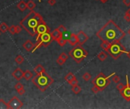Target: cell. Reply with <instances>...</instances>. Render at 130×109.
Here are the masks:
<instances>
[{
  "label": "cell",
  "instance_id": "obj_18",
  "mask_svg": "<svg viewBox=\"0 0 130 109\" xmlns=\"http://www.w3.org/2000/svg\"><path fill=\"white\" fill-rule=\"evenodd\" d=\"M51 34H52V36H53V40H57L58 39H59V37H61L62 36V34H60V32L58 30V29H55L52 33H51Z\"/></svg>",
  "mask_w": 130,
  "mask_h": 109
},
{
  "label": "cell",
  "instance_id": "obj_27",
  "mask_svg": "<svg viewBox=\"0 0 130 109\" xmlns=\"http://www.w3.org/2000/svg\"><path fill=\"white\" fill-rule=\"evenodd\" d=\"M103 89L100 88L99 86H96V85H94V86H93V87L91 88L92 92H93V93H94V94L98 93L99 92H101V91H103Z\"/></svg>",
  "mask_w": 130,
  "mask_h": 109
},
{
  "label": "cell",
  "instance_id": "obj_32",
  "mask_svg": "<svg viewBox=\"0 0 130 109\" xmlns=\"http://www.w3.org/2000/svg\"><path fill=\"white\" fill-rule=\"evenodd\" d=\"M57 29H58V30H59V32H60V34H63V33H65L66 32L67 30H66V27L64 26V25H59V27H57Z\"/></svg>",
  "mask_w": 130,
  "mask_h": 109
},
{
  "label": "cell",
  "instance_id": "obj_22",
  "mask_svg": "<svg viewBox=\"0 0 130 109\" xmlns=\"http://www.w3.org/2000/svg\"><path fill=\"white\" fill-rule=\"evenodd\" d=\"M75 77H75L73 73L69 72V73H68V74L66 75V77H65V80H66V81L67 83H69L71 80H73L74 78H75Z\"/></svg>",
  "mask_w": 130,
  "mask_h": 109
},
{
  "label": "cell",
  "instance_id": "obj_20",
  "mask_svg": "<svg viewBox=\"0 0 130 109\" xmlns=\"http://www.w3.org/2000/svg\"><path fill=\"white\" fill-rule=\"evenodd\" d=\"M9 25L5 22H2L0 24V32L1 33H5L7 31H9Z\"/></svg>",
  "mask_w": 130,
  "mask_h": 109
},
{
  "label": "cell",
  "instance_id": "obj_1",
  "mask_svg": "<svg viewBox=\"0 0 130 109\" xmlns=\"http://www.w3.org/2000/svg\"><path fill=\"white\" fill-rule=\"evenodd\" d=\"M125 35V32L113 20H110L96 34V36L100 40L110 43L116 41H120L123 39Z\"/></svg>",
  "mask_w": 130,
  "mask_h": 109
},
{
  "label": "cell",
  "instance_id": "obj_25",
  "mask_svg": "<svg viewBox=\"0 0 130 109\" xmlns=\"http://www.w3.org/2000/svg\"><path fill=\"white\" fill-rule=\"evenodd\" d=\"M14 61H15V62L18 64H21L24 61V59L22 55H21V54H18L15 58V59H14Z\"/></svg>",
  "mask_w": 130,
  "mask_h": 109
},
{
  "label": "cell",
  "instance_id": "obj_9",
  "mask_svg": "<svg viewBox=\"0 0 130 109\" xmlns=\"http://www.w3.org/2000/svg\"><path fill=\"white\" fill-rule=\"evenodd\" d=\"M9 108L18 109L23 107V102L17 96H13L8 102Z\"/></svg>",
  "mask_w": 130,
  "mask_h": 109
},
{
  "label": "cell",
  "instance_id": "obj_47",
  "mask_svg": "<svg viewBox=\"0 0 130 109\" xmlns=\"http://www.w3.org/2000/svg\"><path fill=\"white\" fill-rule=\"evenodd\" d=\"M0 35H1V32H0Z\"/></svg>",
  "mask_w": 130,
  "mask_h": 109
},
{
  "label": "cell",
  "instance_id": "obj_2",
  "mask_svg": "<svg viewBox=\"0 0 130 109\" xmlns=\"http://www.w3.org/2000/svg\"><path fill=\"white\" fill-rule=\"evenodd\" d=\"M43 21L44 20L43 19V17L40 14L33 10L31 11L30 13H28L27 16L21 21L20 25L31 36H34L36 35V30L37 26Z\"/></svg>",
  "mask_w": 130,
  "mask_h": 109
},
{
  "label": "cell",
  "instance_id": "obj_39",
  "mask_svg": "<svg viewBox=\"0 0 130 109\" xmlns=\"http://www.w3.org/2000/svg\"><path fill=\"white\" fill-rule=\"evenodd\" d=\"M16 34H19V33L22 30V27H21V25H16Z\"/></svg>",
  "mask_w": 130,
  "mask_h": 109
},
{
  "label": "cell",
  "instance_id": "obj_6",
  "mask_svg": "<svg viewBox=\"0 0 130 109\" xmlns=\"http://www.w3.org/2000/svg\"><path fill=\"white\" fill-rule=\"evenodd\" d=\"M115 74L116 73L114 72V73H113V74H111L110 76H107V77H106V76L104 75L103 73L100 72L92 80L91 83H92L93 85H96V86H99L100 88L103 89L104 90V89H105L107 86H108L110 84V78L111 77H113Z\"/></svg>",
  "mask_w": 130,
  "mask_h": 109
},
{
  "label": "cell",
  "instance_id": "obj_17",
  "mask_svg": "<svg viewBox=\"0 0 130 109\" xmlns=\"http://www.w3.org/2000/svg\"><path fill=\"white\" fill-rule=\"evenodd\" d=\"M17 8H18L21 12H24L26 10L27 8V2H25L24 0H21L17 4Z\"/></svg>",
  "mask_w": 130,
  "mask_h": 109
},
{
  "label": "cell",
  "instance_id": "obj_34",
  "mask_svg": "<svg viewBox=\"0 0 130 109\" xmlns=\"http://www.w3.org/2000/svg\"><path fill=\"white\" fill-rule=\"evenodd\" d=\"M24 88V86H23V84L22 83H17L16 84H15V86H14V89H16V91H18V90H20L21 89H23Z\"/></svg>",
  "mask_w": 130,
  "mask_h": 109
},
{
  "label": "cell",
  "instance_id": "obj_14",
  "mask_svg": "<svg viewBox=\"0 0 130 109\" xmlns=\"http://www.w3.org/2000/svg\"><path fill=\"white\" fill-rule=\"evenodd\" d=\"M67 42L69 43V44L72 46H75V45H77L78 42V37H77V35L75 34H71L69 37H68Z\"/></svg>",
  "mask_w": 130,
  "mask_h": 109
},
{
  "label": "cell",
  "instance_id": "obj_12",
  "mask_svg": "<svg viewBox=\"0 0 130 109\" xmlns=\"http://www.w3.org/2000/svg\"><path fill=\"white\" fill-rule=\"evenodd\" d=\"M12 77L16 80L18 81H20L21 78H23V75H24V71L21 70V68L18 67L16 68L15 70H14L13 72H12Z\"/></svg>",
  "mask_w": 130,
  "mask_h": 109
},
{
  "label": "cell",
  "instance_id": "obj_24",
  "mask_svg": "<svg viewBox=\"0 0 130 109\" xmlns=\"http://www.w3.org/2000/svg\"><path fill=\"white\" fill-rule=\"evenodd\" d=\"M36 7V4L33 0H29L27 2V8L30 10V11H33Z\"/></svg>",
  "mask_w": 130,
  "mask_h": 109
},
{
  "label": "cell",
  "instance_id": "obj_15",
  "mask_svg": "<svg viewBox=\"0 0 130 109\" xmlns=\"http://www.w3.org/2000/svg\"><path fill=\"white\" fill-rule=\"evenodd\" d=\"M45 71H46V70H45L44 67H43L42 64H37V66L34 68V72L36 74H40Z\"/></svg>",
  "mask_w": 130,
  "mask_h": 109
},
{
  "label": "cell",
  "instance_id": "obj_44",
  "mask_svg": "<svg viewBox=\"0 0 130 109\" xmlns=\"http://www.w3.org/2000/svg\"><path fill=\"white\" fill-rule=\"evenodd\" d=\"M100 1L102 2V3H106L108 1V0H100Z\"/></svg>",
  "mask_w": 130,
  "mask_h": 109
},
{
  "label": "cell",
  "instance_id": "obj_26",
  "mask_svg": "<svg viewBox=\"0 0 130 109\" xmlns=\"http://www.w3.org/2000/svg\"><path fill=\"white\" fill-rule=\"evenodd\" d=\"M56 42H58V44H59L61 47H63V46H64L66 44L67 40H66V39H65L64 38H63L62 36H61V37H59V39H57Z\"/></svg>",
  "mask_w": 130,
  "mask_h": 109
},
{
  "label": "cell",
  "instance_id": "obj_4",
  "mask_svg": "<svg viewBox=\"0 0 130 109\" xmlns=\"http://www.w3.org/2000/svg\"><path fill=\"white\" fill-rule=\"evenodd\" d=\"M68 55H70V57L74 59L75 62L79 64L88 56V52L83 48L82 45H80L78 43L70 51L69 53H68Z\"/></svg>",
  "mask_w": 130,
  "mask_h": 109
},
{
  "label": "cell",
  "instance_id": "obj_21",
  "mask_svg": "<svg viewBox=\"0 0 130 109\" xmlns=\"http://www.w3.org/2000/svg\"><path fill=\"white\" fill-rule=\"evenodd\" d=\"M97 58H98V59L100 61H103L107 59V54L106 53L105 51H102V52H100L98 55H97Z\"/></svg>",
  "mask_w": 130,
  "mask_h": 109
},
{
  "label": "cell",
  "instance_id": "obj_45",
  "mask_svg": "<svg viewBox=\"0 0 130 109\" xmlns=\"http://www.w3.org/2000/svg\"><path fill=\"white\" fill-rule=\"evenodd\" d=\"M128 33H129V34L130 35V29H129V30H128Z\"/></svg>",
  "mask_w": 130,
  "mask_h": 109
},
{
  "label": "cell",
  "instance_id": "obj_13",
  "mask_svg": "<svg viewBox=\"0 0 130 109\" xmlns=\"http://www.w3.org/2000/svg\"><path fill=\"white\" fill-rule=\"evenodd\" d=\"M23 48L27 51V52H31L33 51L34 48V43L32 42L30 39H28V40L25 41L24 43L23 44Z\"/></svg>",
  "mask_w": 130,
  "mask_h": 109
},
{
  "label": "cell",
  "instance_id": "obj_5",
  "mask_svg": "<svg viewBox=\"0 0 130 109\" xmlns=\"http://www.w3.org/2000/svg\"><path fill=\"white\" fill-rule=\"evenodd\" d=\"M127 50L125 48V46H123L120 41H116L111 43V46L110 47L109 50H108L107 53L113 58V59L117 60L120 58L122 54H126Z\"/></svg>",
  "mask_w": 130,
  "mask_h": 109
},
{
  "label": "cell",
  "instance_id": "obj_38",
  "mask_svg": "<svg viewBox=\"0 0 130 109\" xmlns=\"http://www.w3.org/2000/svg\"><path fill=\"white\" fill-rule=\"evenodd\" d=\"M59 57L60 58H62V59L65 61H66L68 59V55L66 53V52H62L60 54H59Z\"/></svg>",
  "mask_w": 130,
  "mask_h": 109
},
{
  "label": "cell",
  "instance_id": "obj_28",
  "mask_svg": "<svg viewBox=\"0 0 130 109\" xmlns=\"http://www.w3.org/2000/svg\"><path fill=\"white\" fill-rule=\"evenodd\" d=\"M82 78H83V80H84L85 81L88 82V81H89L91 79V74H89L88 72H85V74H83Z\"/></svg>",
  "mask_w": 130,
  "mask_h": 109
},
{
  "label": "cell",
  "instance_id": "obj_43",
  "mask_svg": "<svg viewBox=\"0 0 130 109\" xmlns=\"http://www.w3.org/2000/svg\"><path fill=\"white\" fill-rule=\"evenodd\" d=\"M126 55H127L128 56V58H129V59H130V50H129V51H127V52H126Z\"/></svg>",
  "mask_w": 130,
  "mask_h": 109
},
{
  "label": "cell",
  "instance_id": "obj_3",
  "mask_svg": "<svg viewBox=\"0 0 130 109\" xmlns=\"http://www.w3.org/2000/svg\"><path fill=\"white\" fill-rule=\"evenodd\" d=\"M31 80L41 92H45L46 89L54 82L53 79L46 71L40 74H36Z\"/></svg>",
  "mask_w": 130,
  "mask_h": 109
},
{
  "label": "cell",
  "instance_id": "obj_41",
  "mask_svg": "<svg viewBox=\"0 0 130 109\" xmlns=\"http://www.w3.org/2000/svg\"><path fill=\"white\" fill-rule=\"evenodd\" d=\"M47 2H48V4L49 5H54L56 3V0H48L47 1Z\"/></svg>",
  "mask_w": 130,
  "mask_h": 109
},
{
  "label": "cell",
  "instance_id": "obj_23",
  "mask_svg": "<svg viewBox=\"0 0 130 109\" xmlns=\"http://www.w3.org/2000/svg\"><path fill=\"white\" fill-rule=\"evenodd\" d=\"M72 91L75 94H76V95H77V94H79L81 92V88L80 86H78L77 84V85H75V86H72Z\"/></svg>",
  "mask_w": 130,
  "mask_h": 109
},
{
  "label": "cell",
  "instance_id": "obj_19",
  "mask_svg": "<svg viewBox=\"0 0 130 109\" xmlns=\"http://www.w3.org/2000/svg\"><path fill=\"white\" fill-rule=\"evenodd\" d=\"M110 46H111V43L109 42H106V41H103V42L100 44L101 48L103 49V51L107 52V53L108 52V50H109Z\"/></svg>",
  "mask_w": 130,
  "mask_h": 109
},
{
  "label": "cell",
  "instance_id": "obj_33",
  "mask_svg": "<svg viewBox=\"0 0 130 109\" xmlns=\"http://www.w3.org/2000/svg\"><path fill=\"white\" fill-rule=\"evenodd\" d=\"M124 87H125V85L123 84V83H120L119 82L117 83V89L119 91V92H121V91L124 89Z\"/></svg>",
  "mask_w": 130,
  "mask_h": 109
},
{
  "label": "cell",
  "instance_id": "obj_37",
  "mask_svg": "<svg viewBox=\"0 0 130 109\" xmlns=\"http://www.w3.org/2000/svg\"><path fill=\"white\" fill-rule=\"evenodd\" d=\"M113 81L114 82V83H118L120 81V77H119V76H117V75H113Z\"/></svg>",
  "mask_w": 130,
  "mask_h": 109
},
{
  "label": "cell",
  "instance_id": "obj_7",
  "mask_svg": "<svg viewBox=\"0 0 130 109\" xmlns=\"http://www.w3.org/2000/svg\"><path fill=\"white\" fill-rule=\"evenodd\" d=\"M38 39H40V40L41 41L43 46H44V47L49 46L50 45V43L53 41V38L52 34L50 32H46L45 34H43V35L40 36V37ZM38 39H37V40H38Z\"/></svg>",
  "mask_w": 130,
  "mask_h": 109
},
{
  "label": "cell",
  "instance_id": "obj_8",
  "mask_svg": "<svg viewBox=\"0 0 130 109\" xmlns=\"http://www.w3.org/2000/svg\"><path fill=\"white\" fill-rule=\"evenodd\" d=\"M46 32H49V28L48 27L47 24H46L45 21H43V22H41L38 25L37 27V30H36V35H37L36 40L40 37L41 35H43Z\"/></svg>",
  "mask_w": 130,
  "mask_h": 109
},
{
  "label": "cell",
  "instance_id": "obj_42",
  "mask_svg": "<svg viewBox=\"0 0 130 109\" xmlns=\"http://www.w3.org/2000/svg\"><path fill=\"white\" fill-rule=\"evenodd\" d=\"M17 92H18V93L20 96H22V95H24V94L25 93V89L23 88V89H21L18 91H17Z\"/></svg>",
  "mask_w": 130,
  "mask_h": 109
},
{
  "label": "cell",
  "instance_id": "obj_10",
  "mask_svg": "<svg viewBox=\"0 0 130 109\" xmlns=\"http://www.w3.org/2000/svg\"><path fill=\"white\" fill-rule=\"evenodd\" d=\"M126 84L125 85L124 89L120 92V94L125 100H126L127 101H130V83L129 81L128 75H126Z\"/></svg>",
  "mask_w": 130,
  "mask_h": 109
},
{
  "label": "cell",
  "instance_id": "obj_29",
  "mask_svg": "<svg viewBox=\"0 0 130 109\" xmlns=\"http://www.w3.org/2000/svg\"><path fill=\"white\" fill-rule=\"evenodd\" d=\"M9 108L8 103H6L3 99H0V109H6Z\"/></svg>",
  "mask_w": 130,
  "mask_h": 109
},
{
  "label": "cell",
  "instance_id": "obj_30",
  "mask_svg": "<svg viewBox=\"0 0 130 109\" xmlns=\"http://www.w3.org/2000/svg\"><path fill=\"white\" fill-rule=\"evenodd\" d=\"M124 19L126 21H127V22H130V8H129L127 12H126L124 15Z\"/></svg>",
  "mask_w": 130,
  "mask_h": 109
},
{
  "label": "cell",
  "instance_id": "obj_11",
  "mask_svg": "<svg viewBox=\"0 0 130 109\" xmlns=\"http://www.w3.org/2000/svg\"><path fill=\"white\" fill-rule=\"evenodd\" d=\"M76 35H77V37H78V44H80V45H83L84 43H85L87 41H88V39H89L88 36L82 30L79 31Z\"/></svg>",
  "mask_w": 130,
  "mask_h": 109
},
{
  "label": "cell",
  "instance_id": "obj_40",
  "mask_svg": "<svg viewBox=\"0 0 130 109\" xmlns=\"http://www.w3.org/2000/svg\"><path fill=\"white\" fill-rule=\"evenodd\" d=\"M122 2L126 6H130V0H122Z\"/></svg>",
  "mask_w": 130,
  "mask_h": 109
},
{
  "label": "cell",
  "instance_id": "obj_46",
  "mask_svg": "<svg viewBox=\"0 0 130 109\" xmlns=\"http://www.w3.org/2000/svg\"><path fill=\"white\" fill-rule=\"evenodd\" d=\"M38 1H39V2H41V0H38Z\"/></svg>",
  "mask_w": 130,
  "mask_h": 109
},
{
  "label": "cell",
  "instance_id": "obj_36",
  "mask_svg": "<svg viewBox=\"0 0 130 109\" xmlns=\"http://www.w3.org/2000/svg\"><path fill=\"white\" fill-rule=\"evenodd\" d=\"M68 84H69L70 86H75V85H77L78 83V80H77V78L75 77V78H74L73 80H71L69 83H68Z\"/></svg>",
  "mask_w": 130,
  "mask_h": 109
},
{
  "label": "cell",
  "instance_id": "obj_35",
  "mask_svg": "<svg viewBox=\"0 0 130 109\" xmlns=\"http://www.w3.org/2000/svg\"><path fill=\"white\" fill-rule=\"evenodd\" d=\"M56 62L58 64H59V65H63L65 63H66V61L63 60L62 58H60L59 56L58 57V59H56Z\"/></svg>",
  "mask_w": 130,
  "mask_h": 109
},
{
  "label": "cell",
  "instance_id": "obj_31",
  "mask_svg": "<svg viewBox=\"0 0 130 109\" xmlns=\"http://www.w3.org/2000/svg\"><path fill=\"white\" fill-rule=\"evenodd\" d=\"M9 31L12 35L15 34H16V27H15V26H14V25H12L11 27H9Z\"/></svg>",
  "mask_w": 130,
  "mask_h": 109
},
{
  "label": "cell",
  "instance_id": "obj_16",
  "mask_svg": "<svg viewBox=\"0 0 130 109\" xmlns=\"http://www.w3.org/2000/svg\"><path fill=\"white\" fill-rule=\"evenodd\" d=\"M34 77V74L33 72L29 71V70H27L26 71L24 72V75H23V78L25 80H31L32 78H33Z\"/></svg>",
  "mask_w": 130,
  "mask_h": 109
}]
</instances>
